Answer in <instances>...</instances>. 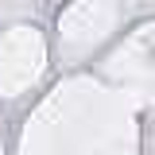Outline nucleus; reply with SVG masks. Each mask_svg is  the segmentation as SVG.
<instances>
[]
</instances>
